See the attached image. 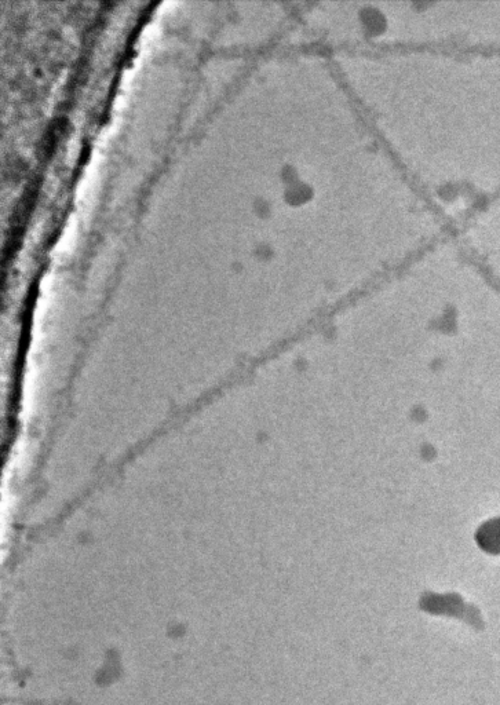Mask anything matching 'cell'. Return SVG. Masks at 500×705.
Wrapping results in <instances>:
<instances>
[{"label": "cell", "mask_w": 500, "mask_h": 705, "mask_svg": "<svg viewBox=\"0 0 500 705\" xmlns=\"http://www.w3.org/2000/svg\"><path fill=\"white\" fill-rule=\"evenodd\" d=\"M419 609L433 616H448L455 619L465 620L473 627L480 626L481 619L476 608L466 605L459 594H436L433 591H426L419 599Z\"/></svg>", "instance_id": "1"}, {"label": "cell", "mask_w": 500, "mask_h": 705, "mask_svg": "<svg viewBox=\"0 0 500 705\" xmlns=\"http://www.w3.org/2000/svg\"><path fill=\"white\" fill-rule=\"evenodd\" d=\"M477 544L485 553L500 554V517L484 522L476 535Z\"/></svg>", "instance_id": "2"}]
</instances>
